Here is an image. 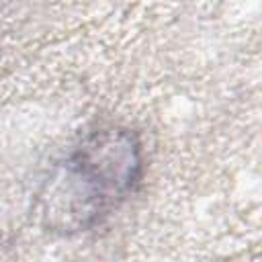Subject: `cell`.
<instances>
[{
	"instance_id": "obj_1",
	"label": "cell",
	"mask_w": 262,
	"mask_h": 262,
	"mask_svg": "<svg viewBox=\"0 0 262 262\" xmlns=\"http://www.w3.org/2000/svg\"><path fill=\"white\" fill-rule=\"evenodd\" d=\"M139 149L125 131H102L88 139L66 168V188L72 192V215L96 219L137 178Z\"/></svg>"
}]
</instances>
